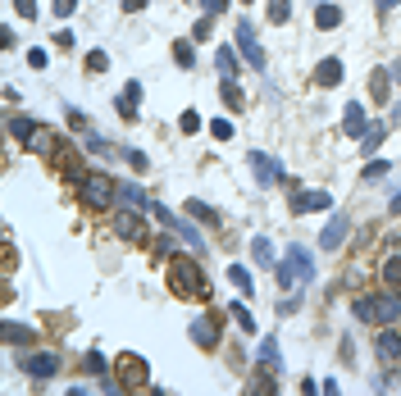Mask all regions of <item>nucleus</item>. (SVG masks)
<instances>
[{
	"instance_id": "1",
	"label": "nucleus",
	"mask_w": 401,
	"mask_h": 396,
	"mask_svg": "<svg viewBox=\"0 0 401 396\" xmlns=\"http://www.w3.org/2000/svg\"><path fill=\"white\" fill-rule=\"evenodd\" d=\"M356 319L360 324H378V328H388V324H401V292H365V296H356Z\"/></svg>"
},
{
	"instance_id": "2",
	"label": "nucleus",
	"mask_w": 401,
	"mask_h": 396,
	"mask_svg": "<svg viewBox=\"0 0 401 396\" xmlns=\"http://www.w3.org/2000/svg\"><path fill=\"white\" fill-rule=\"evenodd\" d=\"M169 287H174L178 296H192V301H200L210 283H205V274H200V264H196V260L174 255V260H169Z\"/></svg>"
},
{
	"instance_id": "3",
	"label": "nucleus",
	"mask_w": 401,
	"mask_h": 396,
	"mask_svg": "<svg viewBox=\"0 0 401 396\" xmlns=\"http://www.w3.org/2000/svg\"><path fill=\"white\" fill-rule=\"evenodd\" d=\"M310 278H314V255L305 246H288V255L279 264V283L288 287V283H310Z\"/></svg>"
},
{
	"instance_id": "4",
	"label": "nucleus",
	"mask_w": 401,
	"mask_h": 396,
	"mask_svg": "<svg viewBox=\"0 0 401 396\" xmlns=\"http://www.w3.org/2000/svg\"><path fill=\"white\" fill-rule=\"evenodd\" d=\"M78 196L87 200L91 210H105L114 196H119V182H114V178H105V173H87V178L78 182Z\"/></svg>"
},
{
	"instance_id": "5",
	"label": "nucleus",
	"mask_w": 401,
	"mask_h": 396,
	"mask_svg": "<svg viewBox=\"0 0 401 396\" xmlns=\"http://www.w3.org/2000/svg\"><path fill=\"white\" fill-rule=\"evenodd\" d=\"M114 378L123 383V388H146V378H151V369H146V360L141 355H132V351H123L119 360H114Z\"/></svg>"
},
{
	"instance_id": "6",
	"label": "nucleus",
	"mask_w": 401,
	"mask_h": 396,
	"mask_svg": "<svg viewBox=\"0 0 401 396\" xmlns=\"http://www.w3.org/2000/svg\"><path fill=\"white\" fill-rule=\"evenodd\" d=\"M110 228H114V237H123V241H137V237H146V224H141V215L137 210H114V219H110Z\"/></svg>"
},
{
	"instance_id": "7",
	"label": "nucleus",
	"mask_w": 401,
	"mask_h": 396,
	"mask_svg": "<svg viewBox=\"0 0 401 396\" xmlns=\"http://www.w3.org/2000/svg\"><path fill=\"white\" fill-rule=\"evenodd\" d=\"M237 55H242L251 69H265V51H260V37L251 32V23H237Z\"/></svg>"
},
{
	"instance_id": "8",
	"label": "nucleus",
	"mask_w": 401,
	"mask_h": 396,
	"mask_svg": "<svg viewBox=\"0 0 401 396\" xmlns=\"http://www.w3.org/2000/svg\"><path fill=\"white\" fill-rule=\"evenodd\" d=\"M251 173H255V182H260V187H269V182H288V173L279 169V160H269L265 155V151H251Z\"/></svg>"
},
{
	"instance_id": "9",
	"label": "nucleus",
	"mask_w": 401,
	"mask_h": 396,
	"mask_svg": "<svg viewBox=\"0 0 401 396\" xmlns=\"http://www.w3.org/2000/svg\"><path fill=\"white\" fill-rule=\"evenodd\" d=\"M23 369H27V378H55V373H60V355L37 351V355H27V360H23Z\"/></svg>"
},
{
	"instance_id": "10",
	"label": "nucleus",
	"mask_w": 401,
	"mask_h": 396,
	"mask_svg": "<svg viewBox=\"0 0 401 396\" xmlns=\"http://www.w3.org/2000/svg\"><path fill=\"white\" fill-rule=\"evenodd\" d=\"M347 228H351L347 215H333L329 224H324V233H319V246H324V250H338L342 241H347Z\"/></svg>"
},
{
	"instance_id": "11",
	"label": "nucleus",
	"mask_w": 401,
	"mask_h": 396,
	"mask_svg": "<svg viewBox=\"0 0 401 396\" xmlns=\"http://www.w3.org/2000/svg\"><path fill=\"white\" fill-rule=\"evenodd\" d=\"M378 360H383V364H397L401 360V328L388 324L383 333H378Z\"/></svg>"
},
{
	"instance_id": "12",
	"label": "nucleus",
	"mask_w": 401,
	"mask_h": 396,
	"mask_svg": "<svg viewBox=\"0 0 401 396\" xmlns=\"http://www.w3.org/2000/svg\"><path fill=\"white\" fill-rule=\"evenodd\" d=\"M27 151H37L42 160H55V155H60V141H55L51 128H42V123H37V132L27 137Z\"/></svg>"
},
{
	"instance_id": "13",
	"label": "nucleus",
	"mask_w": 401,
	"mask_h": 396,
	"mask_svg": "<svg viewBox=\"0 0 401 396\" xmlns=\"http://www.w3.org/2000/svg\"><path fill=\"white\" fill-rule=\"evenodd\" d=\"M329 205H333L329 191H301V196L292 200V210H297V215H319V210H329Z\"/></svg>"
},
{
	"instance_id": "14",
	"label": "nucleus",
	"mask_w": 401,
	"mask_h": 396,
	"mask_svg": "<svg viewBox=\"0 0 401 396\" xmlns=\"http://www.w3.org/2000/svg\"><path fill=\"white\" fill-rule=\"evenodd\" d=\"M342 128H347V137H365V110H360V101H351L347 110H342Z\"/></svg>"
},
{
	"instance_id": "15",
	"label": "nucleus",
	"mask_w": 401,
	"mask_h": 396,
	"mask_svg": "<svg viewBox=\"0 0 401 396\" xmlns=\"http://www.w3.org/2000/svg\"><path fill=\"white\" fill-rule=\"evenodd\" d=\"M192 342L196 346H215L219 342V319L215 314H205V319H196V324H192Z\"/></svg>"
},
{
	"instance_id": "16",
	"label": "nucleus",
	"mask_w": 401,
	"mask_h": 396,
	"mask_svg": "<svg viewBox=\"0 0 401 396\" xmlns=\"http://www.w3.org/2000/svg\"><path fill=\"white\" fill-rule=\"evenodd\" d=\"M137 101H141V82H128V87H123V96H119V114H123V119H137Z\"/></svg>"
},
{
	"instance_id": "17",
	"label": "nucleus",
	"mask_w": 401,
	"mask_h": 396,
	"mask_svg": "<svg viewBox=\"0 0 401 396\" xmlns=\"http://www.w3.org/2000/svg\"><path fill=\"white\" fill-rule=\"evenodd\" d=\"M314 82L319 87H338L342 82V60H324L319 69H314Z\"/></svg>"
},
{
	"instance_id": "18",
	"label": "nucleus",
	"mask_w": 401,
	"mask_h": 396,
	"mask_svg": "<svg viewBox=\"0 0 401 396\" xmlns=\"http://www.w3.org/2000/svg\"><path fill=\"white\" fill-rule=\"evenodd\" d=\"M0 337H5V342H32V328L18 324V319H5V324H0Z\"/></svg>"
},
{
	"instance_id": "19",
	"label": "nucleus",
	"mask_w": 401,
	"mask_h": 396,
	"mask_svg": "<svg viewBox=\"0 0 401 396\" xmlns=\"http://www.w3.org/2000/svg\"><path fill=\"white\" fill-rule=\"evenodd\" d=\"M383 137H388V128H383V123H369V128H365V137H360V151H365V155H374V151L383 146Z\"/></svg>"
},
{
	"instance_id": "20",
	"label": "nucleus",
	"mask_w": 401,
	"mask_h": 396,
	"mask_svg": "<svg viewBox=\"0 0 401 396\" xmlns=\"http://www.w3.org/2000/svg\"><path fill=\"white\" fill-rule=\"evenodd\" d=\"M383 287L401 292V255H388V260H383Z\"/></svg>"
},
{
	"instance_id": "21",
	"label": "nucleus",
	"mask_w": 401,
	"mask_h": 396,
	"mask_svg": "<svg viewBox=\"0 0 401 396\" xmlns=\"http://www.w3.org/2000/svg\"><path fill=\"white\" fill-rule=\"evenodd\" d=\"M219 91H224V105H228V110H242V105H246V96H242V87H237V78H224Z\"/></svg>"
},
{
	"instance_id": "22",
	"label": "nucleus",
	"mask_w": 401,
	"mask_h": 396,
	"mask_svg": "<svg viewBox=\"0 0 401 396\" xmlns=\"http://www.w3.org/2000/svg\"><path fill=\"white\" fill-rule=\"evenodd\" d=\"M314 23L329 32V27H338V23H342V9H338V5H319V9H314Z\"/></svg>"
},
{
	"instance_id": "23",
	"label": "nucleus",
	"mask_w": 401,
	"mask_h": 396,
	"mask_svg": "<svg viewBox=\"0 0 401 396\" xmlns=\"http://www.w3.org/2000/svg\"><path fill=\"white\" fill-rule=\"evenodd\" d=\"M119 196H123V200H128V205H132V210H141V215H146V210H151V205H155V200H151V196H146V191H137V187H119Z\"/></svg>"
},
{
	"instance_id": "24",
	"label": "nucleus",
	"mask_w": 401,
	"mask_h": 396,
	"mask_svg": "<svg viewBox=\"0 0 401 396\" xmlns=\"http://www.w3.org/2000/svg\"><path fill=\"white\" fill-rule=\"evenodd\" d=\"M228 278H233V287H237V292H255V283H251V269H246V264H233V269H228Z\"/></svg>"
},
{
	"instance_id": "25",
	"label": "nucleus",
	"mask_w": 401,
	"mask_h": 396,
	"mask_svg": "<svg viewBox=\"0 0 401 396\" xmlns=\"http://www.w3.org/2000/svg\"><path fill=\"white\" fill-rule=\"evenodd\" d=\"M388 82H393V73L378 69V73H374V82H369V96H374V101H388V96H393V91H388Z\"/></svg>"
},
{
	"instance_id": "26",
	"label": "nucleus",
	"mask_w": 401,
	"mask_h": 396,
	"mask_svg": "<svg viewBox=\"0 0 401 396\" xmlns=\"http://www.w3.org/2000/svg\"><path fill=\"white\" fill-rule=\"evenodd\" d=\"M174 233L183 237V241H187V246H192V250H200V246H205V237H200V233H196L192 224H183V219H178V224H174Z\"/></svg>"
},
{
	"instance_id": "27",
	"label": "nucleus",
	"mask_w": 401,
	"mask_h": 396,
	"mask_svg": "<svg viewBox=\"0 0 401 396\" xmlns=\"http://www.w3.org/2000/svg\"><path fill=\"white\" fill-rule=\"evenodd\" d=\"M187 215H192V219H200V224H219V215L205 205V200H187Z\"/></svg>"
},
{
	"instance_id": "28",
	"label": "nucleus",
	"mask_w": 401,
	"mask_h": 396,
	"mask_svg": "<svg viewBox=\"0 0 401 396\" xmlns=\"http://www.w3.org/2000/svg\"><path fill=\"white\" fill-rule=\"evenodd\" d=\"M219 73H224V78H237V51H219Z\"/></svg>"
},
{
	"instance_id": "29",
	"label": "nucleus",
	"mask_w": 401,
	"mask_h": 396,
	"mask_svg": "<svg viewBox=\"0 0 401 396\" xmlns=\"http://www.w3.org/2000/svg\"><path fill=\"white\" fill-rule=\"evenodd\" d=\"M251 255L260 260V264H274V246H269V237H255V241H251Z\"/></svg>"
},
{
	"instance_id": "30",
	"label": "nucleus",
	"mask_w": 401,
	"mask_h": 396,
	"mask_svg": "<svg viewBox=\"0 0 401 396\" xmlns=\"http://www.w3.org/2000/svg\"><path fill=\"white\" fill-rule=\"evenodd\" d=\"M174 60H178V69H192V64H196L192 41H178V46H174Z\"/></svg>"
},
{
	"instance_id": "31",
	"label": "nucleus",
	"mask_w": 401,
	"mask_h": 396,
	"mask_svg": "<svg viewBox=\"0 0 401 396\" xmlns=\"http://www.w3.org/2000/svg\"><path fill=\"white\" fill-rule=\"evenodd\" d=\"M292 14V0H269V23H288Z\"/></svg>"
},
{
	"instance_id": "32",
	"label": "nucleus",
	"mask_w": 401,
	"mask_h": 396,
	"mask_svg": "<svg viewBox=\"0 0 401 396\" xmlns=\"http://www.w3.org/2000/svg\"><path fill=\"white\" fill-rule=\"evenodd\" d=\"M9 132H14L18 141H27V137L37 132V123H32V119H9Z\"/></svg>"
},
{
	"instance_id": "33",
	"label": "nucleus",
	"mask_w": 401,
	"mask_h": 396,
	"mask_svg": "<svg viewBox=\"0 0 401 396\" xmlns=\"http://www.w3.org/2000/svg\"><path fill=\"white\" fill-rule=\"evenodd\" d=\"M228 310H233V319H237V324L246 328V333H255V319H251V310H246L242 301H237V305H228Z\"/></svg>"
},
{
	"instance_id": "34",
	"label": "nucleus",
	"mask_w": 401,
	"mask_h": 396,
	"mask_svg": "<svg viewBox=\"0 0 401 396\" xmlns=\"http://www.w3.org/2000/svg\"><path fill=\"white\" fill-rule=\"evenodd\" d=\"M105 69H110V55H105V51H91V55H87V73H105Z\"/></svg>"
},
{
	"instance_id": "35",
	"label": "nucleus",
	"mask_w": 401,
	"mask_h": 396,
	"mask_svg": "<svg viewBox=\"0 0 401 396\" xmlns=\"http://www.w3.org/2000/svg\"><path fill=\"white\" fill-rule=\"evenodd\" d=\"M274 346H279V342H260V364H265V369L279 364V351H274Z\"/></svg>"
},
{
	"instance_id": "36",
	"label": "nucleus",
	"mask_w": 401,
	"mask_h": 396,
	"mask_svg": "<svg viewBox=\"0 0 401 396\" xmlns=\"http://www.w3.org/2000/svg\"><path fill=\"white\" fill-rule=\"evenodd\" d=\"M210 32H215V23H210V18H200V23L192 27V41H210Z\"/></svg>"
},
{
	"instance_id": "37",
	"label": "nucleus",
	"mask_w": 401,
	"mask_h": 396,
	"mask_svg": "<svg viewBox=\"0 0 401 396\" xmlns=\"http://www.w3.org/2000/svg\"><path fill=\"white\" fill-rule=\"evenodd\" d=\"M383 173H388V160H369V164H365V178H369V182L383 178Z\"/></svg>"
},
{
	"instance_id": "38",
	"label": "nucleus",
	"mask_w": 401,
	"mask_h": 396,
	"mask_svg": "<svg viewBox=\"0 0 401 396\" xmlns=\"http://www.w3.org/2000/svg\"><path fill=\"white\" fill-rule=\"evenodd\" d=\"M178 123H183V132H196L200 128V114L196 110H183V119H178Z\"/></svg>"
},
{
	"instance_id": "39",
	"label": "nucleus",
	"mask_w": 401,
	"mask_h": 396,
	"mask_svg": "<svg viewBox=\"0 0 401 396\" xmlns=\"http://www.w3.org/2000/svg\"><path fill=\"white\" fill-rule=\"evenodd\" d=\"M210 128H215V137H219V141H228V137H233V123H228V119H215Z\"/></svg>"
},
{
	"instance_id": "40",
	"label": "nucleus",
	"mask_w": 401,
	"mask_h": 396,
	"mask_svg": "<svg viewBox=\"0 0 401 396\" xmlns=\"http://www.w3.org/2000/svg\"><path fill=\"white\" fill-rule=\"evenodd\" d=\"M14 9L18 18H37V0H14Z\"/></svg>"
},
{
	"instance_id": "41",
	"label": "nucleus",
	"mask_w": 401,
	"mask_h": 396,
	"mask_svg": "<svg viewBox=\"0 0 401 396\" xmlns=\"http://www.w3.org/2000/svg\"><path fill=\"white\" fill-rule=\"evenodd\" d=\"M87 369L91 373H105V355L101 351H87Z\"/></svg>"
},
{
	"instance_id": "42",
	"label": "nucleus",
	"mask_w": 401,
	"mask_h": 396,
	"mask_svg": "<svg viewBox=\"0 0 401 396\" xmlns=\"http://www.w3.org/2000/svg\"><path fill=\"white\" fill-rule=\"evenodd\" d=\"M73 9H78V0H55V14H60V18H69Z\"/></svg>"
},
{
	"instance_id": "43",
	"label": "nucleus",
	"mask_w": 401,
	"mask_h": 396,
	"mask_svg": "<svg viewBox=\"0 0 401 396\" xmlns=\"http://www.w3.org/2000/svg\"><path fill=\"white\" fill-rule=\"evenodd\" d=\"M200 5H205V14L215 18V14H224V9H228V0H200Z\"/></svg>"
},
{
	"instance_id": "44",
	"label": "nucleus",
	"mask_w": 401,
	"mask_h": 396,
	"mask_svg": "<svg viewBox=\"0 0 401 396\" xmlns=\"http://www.w3.org/2000/svg\"><path fill=\"white\" fill-rule=\"evenodd\" d=\"M55 46H64V51H73V32H69V27H60V32H55Z\"/></svg>"
},
{
	"instance_id": "45",
	"label": "nucleus",
	"mask_w": 401,
	"mask_h": 396,
	"mask_svg": "<svg viewBox=\"0 0 401 396\" xmlns=\"http://www.w3.org/2000/svg\"><path fill=\"white\" fill-rule=\"evenodd\" d=\"M155 250H160V255H174V241H169L165 233H160V237H155Z\"/></svg>"
},
{
	"instance_id": "46",
	"label": "nucleus",
	"mask_w": 401,
	"mask_h": 396,
	"mask_svg": "<svg viewBox=\"0 0 401 396\" xmlns=\"http://www.w3.org/2000/svg\"><path fill=\"white\" fill-rule=\"evenodd\" d=\"M27 64H32V69H46V51H27Z\"/></svg>"
},
{
	"instance_id": "47",
	"label": "nucleus",
	"mask_w": 401,
	"mask_h": 396,
	"mask_svg": "<svg viewBox=\"0 0 401 396\" xmlns=\"http://www.w3.org/2000/svg\"><path fill=\"white\" fill-rule=\"evenodd\" d=\"M141 5H146V0H123V9H128V14H137Z\"/></svg>"
},
{
	"instance_id": "48",
	"label": "nucleus",
	"mask_w": 401,
	"mask_h": 396,
	"mask_svg": "<svg viewBox=\"0 0 401 396\" xmlns=\"http://www.w3.org/2000/svg\"><path fill=\"white\" fill-rule=\"evenodd\" d=\"M401 0H378V14H388V9H397Z\"/></svg>"
},
{
	"instance_id": "49",
	"label": "nucleus",
	"mask_w": 401,
	"mask_h": 396,
	"mask_svg": "<svg viewBox=\"0 0 401 396\" xmlns=\"http://www.w3.org/2000/svg\"><path fill=\"white\" fill-rule=\"evenodd\" d=\"M388 210H393V215H401V191H397L393 200H388Z\"/></svg>"
},
{
	"instance_id": "50",
	"label": "nucleus",
	"mask_w": 401,
	"mask_h": 396,
	"mask_svg": "<svg viewBox=\"0 0 401 396\" xmlns=\"http://www.w3.org/2000/svg\"><path fill=\"white\" fill-rule=\"evenodd\" d=\"M393 78H397V82H401V64H393Z\"/></svg>"
}]
</instances>
